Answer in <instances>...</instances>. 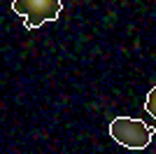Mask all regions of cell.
Here are the masks:
<instances>
[{
	"label": "cell",
	"instance_id": "cell-1",
	"mask_svg": "<svg viewBox=\"0 0 156 154\" xmlns=\"http://www.w3.org/2000/svg\"><path fill=\"white\" fill-rule=\"evenodd\" d=\"M110 135L126 149H144L154 138V126H147L142 119L114 117L110 122Z\"/></svg>",
	"mask_w": 156,
	"mask_h": 154
},
{
	"label": "cell",
	"instance_id": "cell-3",
	"mask_svg": "<svg viewBox=\"0 0 156 154\" xmlns=\"http://www.w3.org/2000/svg\"><path fill=\"white\" fill-rule=\"evenodd\" d=\"M144 108H147V112H149L151 117H156V86H151V89H149V96H147Z\"/></svg>",
	"mask_w": 156,
	"mask_h": 154
},
{
	"label": "cell",
	"instance_id": "cell-2",
	"mask_svg": "<svg viewBox=\"0 0 156 154\" xmlns=\"http://www.w3.org/2000/svg\"><path fill=\"white\" fill-rule=\"evenodd\" d=\"M12 9L23 16V26L28 31L40 28L47 21H56L63 12V2L61 0H14Z\"/></svg>",
	"mask_w": 156,
	"mask_h": 154
}]
</instances>
